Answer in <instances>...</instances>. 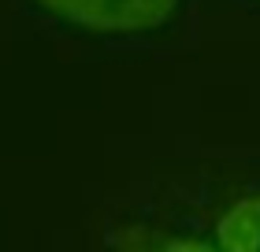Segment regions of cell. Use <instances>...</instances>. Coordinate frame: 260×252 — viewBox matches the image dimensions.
<instances>
[{"label": "cell", "instance_id": "cell-1", "mask_svg": "<svg viewBox=\"0 0 260 252\" xmlns=\"http://www.w3.org/2000/svg\"><path fill=\"white\" fill-rule=\"evenodd\" d=\"M49 15L93 33H145L164 26L179 0H34Z\"/></svg>", "mask_w": 260, "mask_h": 252}, {"label": "cell", "instance_id": "cell-2", "mask_svg": "<svg viewBox=\"0 0 260 252\" xmlns=\"http://www.w3.org/2000/svg\"><path fill=\"white\" fill-rule=\"evenodd\" d=\"M219 252H260V193L234 200L216 226Z\"/></svg>", "mask_w": 260, "mask_h": 252}, {"label": "cell", "instance_id": "cell-3", "mask_svg": "<svg viewBox=\"0 0 260 252\" xmlns=\"http://www.w3.org/2000/svg\"><path fill=\"white\" fill-rule=\"evenodd\" d=\"M160 252H219L205 241H197V237H171V241H164Z\"/></svg>", "mask_w": 260, "mask_h": 252}]
</instances>
